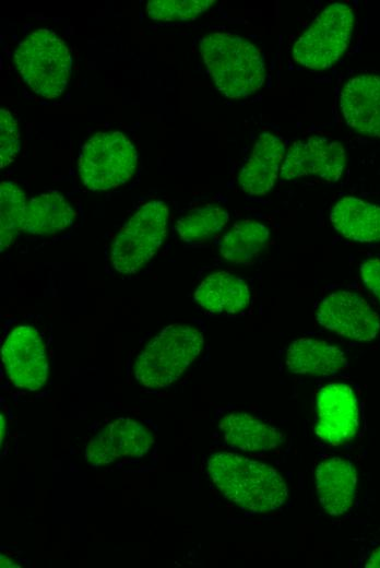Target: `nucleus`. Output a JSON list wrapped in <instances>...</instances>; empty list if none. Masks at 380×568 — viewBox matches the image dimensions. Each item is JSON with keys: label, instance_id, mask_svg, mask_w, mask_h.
Wrapping results in <instances>:
<instances>
[{"label": "nucleus", "instance_id": "nucleus-26", "mask_svg": "<svg viewBox=\"0 0 380 568\" xmlns=\"http://www.w3.org/2000/svg\"><path fill=\"white\" fill-rule=\"evenodd\" d=\"M360 275L365 285L380 301V259L364 261L360 265Z\"/></svg>", "mask_w": 380, "mask_h": 568}, {"label": "nucleus", "instance_id": "nucleus-3", "mask_svg": "<svg viewBox=\"0 0 380 568\" xmlns=\"http://www.w3.org/2000/svg\"><path fill=\"white\" fill-rule=\"evenodd\" d=\"M204 338L187 324L174 323L156 334L138 355L133 374L145 388H165L179 379L203 350Z\"/></svg>", "mask_w": 380, "mask_h": 568}, {"label": "nucleus", "instance_id": "nucleus-22", "mask_svg": "<svg viewBox=\"0 0 380 568\" xmlns=\"http://www.w3.org/2000/svg\"><path fill=\"white\" fill-rule=\"evenodd\" d=\"M228 221L229 214L224 208L207 204L180 217L176 232L185 242H200L218 234Z\"/></svg>", "mask_w": 380, "mask_h": 568}, {"label": "nucleus", "instance_id": "nucleus-8", "mask_svg": "<svg viewBox=\"0 0 380 568\" xmlns=\"http://www.w3.org/2000/svg\"><path fill=\"white\" fill-rule=\"evenodd\" d=\"M2 363L14 387L28 391L43 388L48 378V359L39 332L31 326H17L7 335Z\"/></svg>", "mask_w": 380, "mask_h": 568}, {"label": "nucleus", "instance_id": "nucleus-18", "mask_svg": "<svg viewBox=\"0 0 380 568\" xmlns=\"http://www.w3.org/2000/svg\"><path fill=\"white\" fill-rule=\"evenodd\" d=\"M330 221L345 238L358 242L380 241V206L373 203L344 197L332 208Z\"/></svg>", "mask_w": 380, "mask_h": 568}, {"label": "nucleus", "instance_id": "nucleus-23", "mask_svg": "<svg viewBox=\"0 0 380 568\" xmlns=\"http://www.w3.org/2000/svg\"><path fill=\"white\" fill-rule=\"evenodd\" d=\"M26 196L13 181H2L0 186V247L8 249L15 240L26 211Z\"/></svg>", "mask_w": 380, "mask_h": 568}, {"label": "nucleus", "instance_id": "nucleus-7", "mask_svg": "<svg viewBox=\"0 0 380 568\" xmlns=\"http://www.w3.org/2000/svg\"><path fill=\"white\" fill-rule=\"evenodd\" d=\"M353 27L354 12L349 5H328L294 44V60L312 70L330 68L345 52Z\"/></svg>", "mask_w": 380, "mask_h": 568}, {"label": "nucleus", "instance_id": "nucleus-17", "mask_svg": "<svg viewBox=\"0 0 380 568\" xmlns=\"http://www.w3.org/2000/svg\"><path fill=\"white\" fill-rule=\"evenodd\" d=\"M286 366L298 375L329 376L345 369L348 362L339 347L324 341L300 338L288 346Z\"/></svg>", "mask_w": 380, "mask_h": 568}, {"label": "nucleus", "instance_id": "nucleus-6", "mask_svg": "<svg viewBox=\"0 0 380 568\" xmlns=\"http://www.w3.org/2000/svg\"><path fill=\"white\" fill-rule=\"evenodd\" d=\"M138 154L132 142L119 131L97 132L81 149L78 170L92 191H106L127 182L135 173Z\"/></svg>", "mask_w": 380, "mask_h": 568}, {"label": "nucleus", "instance_id": "nucleus-21", "mask_svg": "<svg viewBox=\"0 0 380 568\" xmlns=\"http://www.w3.org/2000/svg\"><path fill=\"white\" fill-rule=\"evenodd\" d=\"M270 238L269 228L253 220L239 221L223 236L221 256L235 264L253 263Z\"/></svg>", "mask_w": 380, "mask_h": 568}, {"label": "nucleus", "instance_id": "nucleus-1", "mask_svg": "<svg viewBox=\"0 0 380 568\" xmlns=\"http://www.w3.org/2000/svg\"><path fill=\"white\" fill-rule=\"evenodd\" d=\"M207 474L225 498L248 512H272L288 497L287 485L275 469L234 452L213 453Z\"/></svg>", "mask_w": 380, "mask_h": 568}, {"label": "nucleus", "instance_id": "nucleus-16", "mask_svg": "<svg viewBox=\"0 0 380 568\" xmlns=\"http://www.w3.org/2000/svg\"><path fill=\"white\" fill-rule=\"evenodd\" d=\"M218 427L228 446L245 452H265L285 441L284 434L277 427L246 413L224 416Z\"/></svg>", "mask_w": 380, "mask_h": 568}, {"label": "nucleus", "instance_id": "nucleus-25", "mask_svg": "<svg viewBox=\"0 0 380 568\" xmlns=\"http://www.w3.org/2000/svg\"><path fill=\"white\" fill-rule=\"evenodd\" d=\"M20 151V128L8 108L0 109V167H8Z\"/></svg>", "mask_w": 380, "mask_h": 568}, {"label": "nucleus", "instance_id": "nucleus-5", "mask_svg": "<svg viewBox=\"0 0 380 568\" xmlns=\"http://www.w3.org/2000/svg\"><path fill=\"white\" fill-rule=\"evenodd\" d=\"M169 210L162 200L141 205L115 237L111 267L121 274H134L157 252L167 234Z\"/></svg>", "mask_w": 380, "mask_h": 568}, {"label": "nucleus", "instance_id": "nucleus-27", "mask_svg": "<svg viewBox=\"0 0 380 568\" xmlns=\"http://www.w3.org/2000/svg\"><path fill=\"white\" fill-rule=\"evenodd\" d=\"M365 567H368V568L380 567V547H377L376 549H373V552L369 556L368 560L366 561Z\"/></svg>", "mask_w": 380, "mask_h": 568}, {"label": "nucleus", "instance_id": "nucleus-9", "mask_svg": "<svg viewBox=\"0 0 380 568\" xmlns=\"http://www.w3.org/2000/svg\"><path fill=\"white\" fill-rule=\"evenodd\" d=\"M317 321L324 329L341 336L368 342L380 331V318L359 295L341 291L322 299L317 309Z\"/></svg>", "mask_w": 380, "mask_h": 568}, {"label": "nucleus", "instance_id": "nucleus-28", "mask_svg": "<svg viewBox=\"0 0 380 568\" xmlns=\"http://www.w3.org/2000/svg\"><path fill=\"white\" fill-rule=\"evenodd\" d=\"M1 567H19V565H15L12 559L9 557L1 555Z\"/></svg>", "mask_w": 380, "mask_h": 568}, {"label": "nucleus", "instance_id": "nucleus-29", "mask_svg": "<svg viewBox=\"0 0 380 568\" xmlns=\"http://www.w3.org/2000/svg\"><path fill=\"white\" fill-rule=\"evenodd\" d=\"M1 442L3 441L5 435V422L3 415H1Z\"/></svg>", "mask_w": 380, "mask_h": 568}, {"label": "nucleus", "instance_id": "nucleus-15", "mask_svg": "<svg viewBox=\"0 0 380 568\" xmlns=\"http://www.w3.org/2000/svg\"><path fill=\"white\" fill-rule=\"evenodd\" d=\"M357 485L354 465L343 458H328L316 470L319 502L331 516L346 513L353 506Z\"/></svg>", "mask_w": 380, "mask_h": 568}, {"label": "nucleus", "instance_id": "nucleus-12", "mask_svg": "<svg viewBox=\"0 0 380 568\" xmlns=\"http://www.w3.org/2000/svg\"><path fill=\"white\" fill-rule=\"evenodd\" d=\"M358 427L359 411L353 389L339 382L324 386L317 398V436L339 446L352 440Z\"/></svg>", "mask_w": 380, "mask_h": 568}, {"label": "nucleus", "instance_id": "nucleus-2", "mask_svg": "<svg viewBox=\"0 0 380 568\" xmlns=\"http://www.w3.org/2000/svg\"><path fill=\"white\" fill-rule=\"evenodd\" d=\"M200 52L215 87L228 98H245L264 83L265 67L260 50L238 35L209 34L200 40Z\"/></svg>", "mask_w": 380, "mask_h": 568}, {"label": "nucleus", "instance_id": "nucleus-4", "mask_svg": "<svg viewBox=\"0 0 380 568\" xmlns=\"http://www.w3.org/2000/svg\"><path fill=\"white\" fill-rule=\"evenodd\" d=\"M13 59L23 81L36 94L52 99L67 88L71 55L52 31L39 28L29 33L15 48Z\"/></svg>", "mask_w": 380, "mask_h": 568}, {"label": "nucleus", "instance_id": "nucleus-11", "mask_svg": "<svg viewBox=\"0 0 380 568\" xmlns=\"http://www.w3.org/2000/svg\"><path fill=\"white\" fill-rule=\"evenodd\" d=\"M153 443V434L143 424L132 418H118L88 441L85 460L93 466H103L121 458H141Z\"/></svg>", "mask_w": 380, "mask_h": 568}, {"label": "nucleus", "instance_id": "nucleus-13", "mask_svg": "<svg viewBox=\"0 0 380 568\" xmlns=\"http://www.w3.org/2000/svg\"><path fill=\"white\" fill-rule=\"evenodd\" d=\"M340 105L352 129L380 138V75L359 74L348 80L342 88Z\"/></svg>", "mask_w": 380, "mask_h": 568}, {"label": "nucleus", "instance_id": "nucleus-14", "mask_svg": "<svg viewBox=\"0 0 380 568\" xmlns=\"http://www.w3.org/2000/svg\"><path fill=\"white\" fill-rule=\"evenodd\" d=\"M284 153L285 144L280 137L262 132L239 173L238 182L242 191L251 196L268 193L281 171Z\"/></svg>", "mask_w": 380, "mask_h": 568}, {"label": "nucleus", "instance_id": "nucleus-20", "mask_svg": "<svg viewBox=\"0 0 380 568\" xmlns=\"http://www.w3.org/2000/svg\"><path fill=\"white\" fill-rule=\"evenodd\" d=\"M75 218V211L63 196L43 192L26 205L23 230L31 235L48 236L67 229Z\"/></svg>", "mask_w": 380, "mask_h": 568}, {"label": "nucleus", "instance_id": "nucleus-19", "mask_svg": "<svg viewBox=\"0 0 380 568\" xmlns=\"http://www.w3.org/2000/svg\"><path fill=\"white\" fill-rule=\"evenodd\" d=\"M194 300L214 313H237L250 303L247 283L228 272L218 271L206 276L197 287Z\"/></svg>", "mask_w": 380, "mask_h": 568}, {"label": "nucleus", "instance_id": "nucleus-24", "mask_svg": "<svg viewBox=\"0 0 380 568\" xmlns=\"http://www.w3.org/2000/svg\"><path fill=\"white\" fill-rule=\"evenodd\" d=\"M214 3V0H150L145 10L154 21H189L203 14Z\"/></svg>", "mask_w": 380, "mask_h": 568}, {"label": "nucleus", "instance_id": "nucleus-10", "mask_svg": "<svg viewBox=\"0 0 380 568\" xmlns=\"http://www.w3.org/2000/svg\"><path fill=\"white\" fill-rule=\"evenodd\" d=\"M345 164L346 154L341 143L311 137L290 145L281 167V177L292 180L313 175L326 182H334L342 176Z\"/></svg>", "mask_w": 380, "mask_h": 568}]
</instances>
